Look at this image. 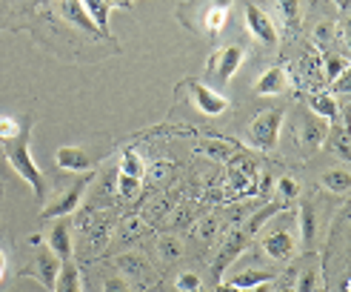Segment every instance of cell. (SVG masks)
I'll use <instances>...</instances> for the list:
<instances>
[{
    "mask_svg": "<svg viewBox=\"0 0 351 292\" xmlns=\"http://www.w3.org/2000/svg\"><path fill=\"white\" fill-rule=\"evenodd\" d=\"M229 3L232 0H215V3L206 9V14H203L206 34H217L226 26V21H229Z\"/></svg>",
    "mask_w": 351,
    "mask_h": 292,
    "instance_id": "20",
    "label": "cell"
},
{
    "mask_svg": "<svg viewBox=\"0 0 351 292\" xmlns=\"http://www.w3.org/2000/svg\"><path fill=\"white\" fill-rule=\"evenodd\" d=\"M146 175L152 181H166L171 175V166L169 164H154V166H146Z\"/></svg>",
    "mask_w": 351,
    "mask_h": 292,
    "instance_id": "38",
    "label": "cell"
},
{
    "mask_svg": "<svg viewBox=\"0 0 351 292\" xmlns=\"http://www.w3.org/2000/svg\"><path fill=\"white\" fill-rule=\"evenodd\" d=\"M283 120H286V109H266V112H260L252 124H249V132H245V137H249V144L263 149V152H269L277 146L280 141V132H283Z\"/></svg>",
    "mask_w": 351,
    "mask_h": 292,
    "instance_id": "3",
    "label": "cell"
},
{
    "mask_svg": "<svg viewBox=\"0 0 351 292\" xmlns=\"http://www.w3.org/2000/svg\"><path fill=\"white\" fill-rule=\"evenodd\" d=\"M120 175L137 178V181H143V178H146V164H143V158H140L134 149H126V152H123V158H120Z\"/></svg>",
    "mask_w": 351,
    "mask_h": 292,
    "instance_id": "24",
    "label": "cell"
},
{
    "mask_svg": "<svg viewBox=\"0 0 351 292\" xmlns=\"http://www.w3.org/2000/svg\"><path fill=\"white\" fill-rule=\"evenodd\" d=\"M103 292H132L129 289V281L123 275H112V278L103 281Z\"/></svg>",
    "mask_w": 351,
    "mask_h": 292,
    "instance_id": "36",
    "label": "cell"
},
{
    "mask_svg": "<svg viewBox=\"0 0 351 292\" xmlns=\"http://www.w3.org/2000/svg\"><path fill=\"white\" fill-rule=\"evenodd\" d=\"M326 132H328V126H326L323 117H317V115L308 112V109L297 112L294 137H297V144H300L303 149H317V146H323Z\"/></svg>",
    "mask_w": 351,
    "mask_h": 292,
    "instance_id": "7",
    "label": "cell"
},
{
    "mask_svg": "<svg viewBox=\"0 0 351 292\" xmlns=\"http://www.w3.org/2000/svg\"><path fill=\"white\" fill-rule=\"evenodd\" d=\"M266 281H274V275L269 269H257V267H249V269H243V272H234L229 284H234L237 289H252L257 284H266Z\"/></svg>",
    "mask_w": 351,
    "mask_h": 292,
    "instance_id": "23",
    "label": "cell"
},
{
    "mask_svg": "<svg viewBox=\"0 0 351 292\" xmlns=\"http://www.w3.org/2000/svg\"><path fill=\"white\" fill-rule=\"evenodd\" d=\"M340 6H343V12L348 9V0H340Z\"/></svg>",
    "mask_w": 351,
    "mask_h": 292,
    "instance_id": "46",
    "label": "cell"
},
{
    "mask_svg": "<svg viewBox=\"0 0 351 292\" xmlns=\"http://www.w3.org/2000/svg\"><path fill=\"white\" fill-rule=\"evenodd\" d=\"M277 292H294V287H283V289H277Z\"/></svg>",
    "mask_w": 351,
    "mask_h": 292,
    "instance_id": "45",
    "label": "cell"
},
{
    "mask_svg": "<svg viewBox=\"0 0 351 292\" xmlns=\"http://www.w3.org/2000/svg\"><path fill=\"white\" fill-rule=\"evenodd\" d=\"M215 292H243V289H237V287H234V284H229V281H217Z\"/></svg>",
    "mask_w": 351,
    "mask_h": 292,
    "instance_id": "41",
    "label": "cell"
},
{
    "mask_svg": "<svg viewBox=\"0 0 351 292\" xmlns=\"http://www.w3.org/2000/svg\"><path fill=\"white\" fill-rule=\"evenodd\" d=\"M55 164H58V169L75 172V175H92V169H95L92 155L80 146H60L55 152Z\"/></svg>",
    "mask_w": 351,
    "mask_h": 292,
    "instance_id": "12",
    "label": "cell"
},
{
    "mask_svg": "<svg viewBox=\"0 0 351 292\" xmlns=\"http://www.w3.org/2000/svg\"><path fill=\"white\" fill-rule=\"evenodd\" d=\"M323 144H326L331 152H337L343 161L351 158V141H348V129H346V124H340V126H328Z\"/></svg>",
    "mask_w": 351,
    "mask_h": 292,
    "instance_id": "22",
    "label": "cell"
},
{
    "mask_svg": "<svg viewBox=\"0 0 351 292\" xmlns=\"http://www.w3.org/2000/svg\"><path fill=\"white\" fill-rule=\"evenodd\" d=\"M114 267L120 269V275H123V278H126L129 284H140V287H146V281L152 278V267H149L140 255H132V252L120 255L117 261H114Z\"/></svg>",
    "mask_w": 351,
    "mask_h": 292,
    "instance_id": "15",
    "label": "cell"
},
{
    "mask_svg": "<svg viewBox=\"0 0 351 292\" xmlns=\"http://www.w3.org/2000/svg\"><path fill=\"white\" fill-rule=\"evenodd\" d=\"M243 21H245V29H249V34L257 43H263L266 49H277L280 32H277L269 12H263L257 3H245L243 6Z\"/></svg>",
    "mask_w": 351,
    "mask_h": 292,
    "instance_id": "4",
    "label": "cell"
},
{
    "mask_svg": "<svg viewBox=\"0 0 351 292\" xmlns=\"http://www.w3.org/2000/svg\"><path fill=\"white\" fill-rule=\"evenodd\" d=\"M280 210H286V206H283V203H269V206H263V210H260L249 223H245V235H260L263 227H266V223H269Z\"/></svg>",
    "mask_w": 351,
    "mask_h": 292,
    "instance_id": "27",
    "label": "cell"
},
{
    "mask_svg": "<svg viewBox=\"0 0 351 292\" xmlns=\"http://www.w3.org/2000/svg\"><path fill=\"white\" fill-rule=\"evenodd\" d=\"M317 281H320V272L314 269V267H306V269H303V275L297 278L294 292H314V289H317Z\"/></svg>",
    "mask_w": 351,
    "mask_h": 292,
    "instance_id": "31",
    "label": "cell"
},
{
    "mask_svg": "<svg viewBox=\"0 0 351 292\" xmlns=\"http://www.w3.org/2000/svg\"><path fill=\"white\" fill-rule=\"evenodd\" d=\"M271 186H274V181H271L269 175H263V178H260V192H263V195H269V192H271Z\"/></svg>",
    "mask_w": 351,
    "mask_h": 292,
    "instance_id": "42",
    "label": "cell"
},
{
    "mask_svg": "<svg viewBox=\"0 0 351 292\" xmlns=\"http://www.w3.org/2000/svg\"><path fill=\"white\" fill-rule=\"evenodd\" d=\"M245 244H249V235H245V232H232V235H226V238H223V247H220L217 258L212 261V269H215L217 278L237 261L240 252L245 249Z\"/></svg>",
    "mask_w": 351,
    "mask_h": 292,
    "instance_id": "13",
    "label": "cell"
},
{
    "mask_svg": "<svg viewBox=\"0 0 351 292\" xmlns=\"http://www.w3.org/2000/svg\"><path fill=\"white\" fill-rule=\"evenodd\" d=\"M6 267H9L6 264V252L0 249V284H3V278H6Z\"/></svg>",
    "mask_w": 351,
    "mask_h": 292,
    "instance_id": "43",
    "label": "cell"
},
{
    "mask_svg": "<svg viewBox=\"0 0 351 292\" xmlns=\"http://www.w3.org/2000/svg\"><path fill=\"white\" fill-rule=\"evenodd\" d=\"M46 249H51L58 261H72L75 244H72V223H69V218H55V223L46 232Z\"/></svg>",
    "mask_w": 351,
    "mask_h": 292,
    "instance_id": "10",
    "label": "cell"
},
{
    "mask_svg": "<svg viewBox=\"0 0 351 292\" xmlns=\"http://www.w3.org/2000/svg\"><path fill=\"white\" fill-rule=\"evenodd\" d=\"M343 72H348V60H346V58H328V60L323 63V78H326V80H335V78H340Z\"/></svg>",
    "mask_w": 351,
    "mask_h": 292,
    "instance_id": "34",
    "label": "cell"
},
{
    "mask_svg": "<svg viewBox=\"0 0 351 292\" xmlns=\"http://www.w3.org/2000/svg\"><path fill=\"white\" fill-rule=\"evenodd\" d=\"M277 6H280V14H283V21L289 26H294L300 21V0H277Z\"/></svg>",
    "mask_w": 351,
    "mask_h": 292,
    "instance_id": "32",
    "label": "cell"
},
{
    "mask_svg": "<svg viewBox=\"0 0 351 292\" xmlns=\"http://www.w3.org/2000/svg\"><path fill=\"white\" fill-rule=\"evenodd\" d=\"M297 223H300V244L306 252L314 249V235H317V218H314V206L311 203H300L297 210Z\"/></svg>",
    "mask_w": 351,
    "mask_h": 292,
    "instance_id": "18",
    "label": "cell"
},
{
    "mask_svg": "<svg viewBox=\"0 0 351 292\" xmlns=\"http://www.w3.org/2000/svg\"><path fill=\"white\" fill-rule=\"evenodd\" d=\"M197 152L208 155V158H215V161H226V158H229V149H220V144H200Z\"/></svg>",
    "mask_w": 351,
    "mask_h": 292,
    "instance_id": "37",
    "label": "cell"
},
{
    "mask_svg": "<svg viewBox=\"0 0 351 292\" xmlns=\"http://www.w3.org/2000/svg\"><path fill=\"white\" fill-rule=\"evenodd\" d=\"M335 34H337V26L331 21H320V23H314V29H311V38H314L317 46H328L331 41H335Z\"/></svg>",
    "mask_w": 351,
    "mask_h": 292,
    "instance_id": "30",
    "label": "cell"
},
{
    "mask_svg": "<svg viewBox=\"0 0 351 292\" xmlns=\"http://www.w3.org/2000/svg\"><path fill=\"white\" fill-rule=\"evenodd\" d=\"M174 287H178L180 292H200L203 289V278L195 269H183V272H178V278H174Z\"/></svg>",
    "mask_w": 351,
    "mask_h": 292,
    "instance_id": "29",
    "label": "cell"
},
{
    "mask_svg": "<svg viewBox=\"0 0 351 292\" xmlns=\"http://www.w3.org/2000/svg\"><path fill=\"white\" fill-rule=\"evenodd\" d=\"M291 89V78L286 72V66H271L254 80V95L260 98H280Z\"/></svg>",
    "mask_w": 351,
    "mask_h": 292,
    "instance_id": "11",
    "label": "cell"
},
{
    "mask_svg": "<svg viewBox=\"0 0 351 292\" xmlns=\"http://www.w3.org/2000/svg\"><path fill=\"white\" fill-rule=\"evenodd\" d=\"M58 14L63 17L66 23H72L75 29H80V32H86V34H100L97 26L92 23L89 12L83 9L80 0H58Z\"/></svg>",
    "mask_w": 351,
    "mask_h": 292,
    "instance_id": "14",
    "label": "cell"
},
{
    "mask_svg": "<svg viewBox=\"0 0 351 292\" xmlns=\"http://www.w3.org/2000/svg\"><path fill=\"white\" fill-rule=\"evenodd\" d=\"M320 186L326 189V192L331 195H346L348 192V186H351V172L348 166H335V169H326L320 172Z\"/></svg>",
    "mask_w": 351,
    "mask_h": 292,
    "instance_id": "17",
    "label": "cell"
},
{
    "mask_svg": "<svg viewBox=\"0 0 351 292\" xmlns=\"http://www.w3.org/2000/svg\"><path fill=\"white\" fill-rule=\"evenodd\" d=\"M260 249L266 252L271 261H289V258L297 252V235L291 229H266L260 232Z\"/></svg>",
    "mask_w": 351,
    "mask_h": 292,
    "instance_id": "8",
    "label": "cell"
},
{
    "mask_svg": "<svg viewBox=\"0 0 351 292\" xmlns=\"http://www.w3.org/2000/svg\"><path fill=\"white\" fill-rule=\"evenodd\" d=\"M300 75H303V80L306 83H320V80H326L323 78V60L317 58V52H306V55L300 58Z\"/></svg>",
    "mask_w": 351,
    "mask_h": 292,
    "instance_id": "25",
    "label": "cell"
},
{
    "mask_svg": "<svg viewBox=\"0 0 351 292\" xmlns=\"http://www.w3.org/2000/svg\"><path fill=\"white\" fill-rule=\"evenodd\" d=\"M32 129H34L32 115H23L21 132H17L14 137H9V141H0V144H3V152H6V158H9L12 169L32 186V192H34V195H38V198H46L43 172H40L38 164H34V158H32V146H29V141H32Z\"/></svg>",
    "mask_w": 351,
    "mask_h": 292,
    "instance_id": "1",
    "label": "cell"
},
{
    "mask_svg": "<svg viewBox=\"0 0 351 292\" xmlns=\"http://www.w3.org/2000/svg\"><path fill=\"white\" fill-rule=\"evenodd\" d=\"M183 89L189 92L191 106H195L200 115H206V117H217V115H223L226 109H229V100H226V98L215 89V86H208V83L186 80Z\"/></svg>",
    "mask_w": 351,
    "mask_h": 292,
    "instance_id": "5",
    "label": "cell"
},
{
    "mask_svg": "<svg viewBox=\"0 0 351 292\" xmlns=\"http://www.w3.org/2000/svg\"><path fill=\"white\" fill-rule=\"evenodd\" d=\"M89 181H92V175H86V178H80L77 183L69 186L63 195H58L55 201H49V203L43 206L40 218L55 221V218H69V215H75V212L80 210V203H83L86 189H89Z\"/></svg>",
    "mask_w": 351,
    "mask_h": 292,
    "instance_id": "6",
    "label": "cell"
},
{
    "mask_svg": "<svg viewBox=\"0 0 351 292\" xmlns=\"http://www.w3.org/2000/svg\"><path fill=\"white\" fill-rule=\"evenodd\" d=\"M243 63H245V49L243 46L229 43V46L215 49V55L208 58V63H206L208 86H229Z\"/></svg>",
    "mask_w": 351,
    "mask_h": 292,
    "instance_id": "2",
    "label": "cell"
},
{
    "mask_svg": "<svg viewBox=\"0 0 351 292\" xmlns=\"http://www.w3.org/2000/svg\"><path fill=\"white\" fill-rule=\"evenodd\" d=\"M60 264H63V261H58V258L51 255V249L43 247V249L38 252V258L32 261V267H26L21 275H23V278H34V281L43 287V292H51V289H55V281H58Z\"/></svg>",
    "mask_w": 351,
    "mask_h": 292,
    "instance_id": "9",
    "label": "cell"
},
{
    "mask_svg": "<svg viewBox=\"0 0 351 292\" xmlns=\"http://www.w3.org/2000/svg\"><path fill=\"white\" fill-rule=\"evenodd\" d=\"M51 292H83V278H80V269L75 261H63L60 272H58V281Z\"/></svg>",
    "mask_w": 351,
    "mask_h": 292,
    "instance_id": "19",
    "label": "cell"
},
{
    "mask_svg": "<svg viewBox=\"0 0 351 292\" xmlns=\"http://www.w3.org/2000/svg\"><path fill=\"white\" fill-rule=\"evenodd\" d=\"M271 192L277 195V203L289 206L291 201L300 198V183H297L291 175H283V178H277V183L271 186Z\"/></svg>",
    "mask_w": 351,
    "mask_h": 292,
    "instance_id": "26",
    "label": "cell"
},
{
    "mask_svg": "<svg viewBox=\"0 0 351 292\" xmlns=\"http://www.w3.org/2000/svg\"><path fill=\"white\" fill-rule=\"evenodd\" d=\"M306 103H308V112H314L323 120H337V115H340L337 95H331V92H311L306 98Z\"/></svg>",
    "mask_w": 351,
    "mask_h": 292,
    "instance_id": "16",
    "label": "cell"
},
{
    "mask_svg": "<svg viewBox=\"0 0 351 292\" xmlns=\"http://www.w3.org/2000/svg\"><path fill=\"white\" fill-rule=\"evenodd\" d=\"M21 124L23 117H12V115H0V141H9L21 132Z\"/></svg>",
    "mask_w": 351,
    "mask_h": 292,
    "instance_id": "33",
    "label": "cell"
},
{
    "mask_svg": "<svg viewBox=\"0 0 351 292\" xmlns=\"http://www.w3.org/2000/svg\"><path fill=\"white\" fill-rule=\"evenodd\" d=\"M83 3V9L89 12V17H92V23L97 26V32H100V38H109L112 34V29H109V6H106V0H80Z\"/></svg>",
    "mask_w": 351,
    "mask_h": 292,
    "instance_id": "21",
    "label": "cell"
},
{
    "mask_svg": "<svg viewBox=\"0 0 351 292\" xmlns=\"http://www.w3.org/2000/svg\"><path fill=\"white\" fill-rule=\"evenodd\" d=\"M109 9H132V0H106Z\"/></svg>",
    "mask_w": 351,
    "mask_h": 292,
    "instance_id": "40",
    "label": "cell"
},
{
    "mask_svg": "<svg viewBox=\"0 0 351 292\" xmlns=\"http://www.w3.org/2000/svg\"><path fill=\"white\" fill-rule=\"evenodd\" d=\"M157 255H160V261H166V264L178 261V258L183 255V240L174 238V235H163L160 240H157Z\"/></svg>",
    "mask_w": 351,
    "mask_h": 292,
    "instance_id": "28",
    "label": "cell"
},
{
    "mask_svg": "<svg viewBox=\"0 0 351 292\" xmlns=\"http://www.w3.org/2000/svg\"><path fill=\"white\" fill-rule=\"evenodd\" d=\"M215 232H217V221H215V218H203V221L197 223V235H200L203 240L215 238Z\"/></svg>",
    "mask_w": 351,
    "mask_h": 292,
    "instance_id": "39",
    "label": "cell"
},
{
    "mask_svg": "<svg viewBox=\"0 0 351 292\" xmlns=\"http://www.w3.org/2000/svg\"><path fill=\"white\" fill-rule=\"evenodd\" d=\"M117 189H120V195H123V198H134V195L140 192V181H137V178H126V175H120Z\"/></svg>",
    "mask_w": 351,
    "mask_h": 292,
    "instance_id": "35",
    "label": "cell"
},
{
    "mask_svg": "<svg viewBox=\"0 0 351 292\" xmlns=\"http://www.w3.org/2000/svg\"><path fill=\"white\" fill-rule=\"evenodd\" d=\"M243 292H271V281H266V284H257V287H252V289H243Z\"/></svg>",
    "mask_w": 351,
    "mask_h": 292,
    "instance_id": "44",
    "label": "cell"
}]
</instances>
